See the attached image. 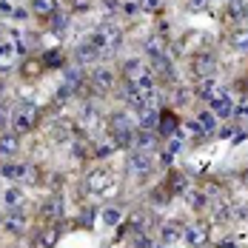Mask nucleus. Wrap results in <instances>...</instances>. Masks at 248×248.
Returning a JSON list of instances; mask_svg holds the SVG:
<instances>
[{
  "mask_svg": "<svg viewBox=\"0 0 248 248\" xmlns=\"http://www.w3.org/2000/svg\"><path fill=\"white\" fill-rule=\"evenodd\" d=\"M86 188L92 194H97V197H108L114 191V177H111L108 169H94V171L86 177Z\"/></svg>",
  "mask_w": 248,
  "mask_h": 248,
  "instance_id": "nucleus-1",
  "label": "nucleus"
},
{
  "mask_svg": "<svg viewBox=\"0 0 248 248\" xmlns=\"http://www.w3.org/2000/svg\"><path fill=\"white\" fill-rule=\"evenodd\" d=\"M37 120H40V108L34 106V103H23L17 111H15V128L17 131H31L34 125H37Z\"/></svg>",
  "mask_w": 248,
  "mask_h": 248,
  "instance_id": "nucleus-2",
  "label": "nucleus"
},
{
  "mask_svg": "<svg viewBox=\"0 0 248 248\" xmlns=\"http://www.w3.org/2000/svg\"><path fill=\"white\" fill-rule=\"evenodd\" d=\"M114 69H108V66H97V69H92V92H97V94H106V92H111L114 89Z\"/></svg>",
  "mask_w": 248,
  "mask_h": 248,
  "instance_id": "nucleus-3",
  "label": "nucleus"
},
{
  "mask_svg": "<svg viewBox=\"0 0 248 248\" xmlns=\"http://www.w3.org/2000/svg\"><path fill=\"white\" fill-rule=\"evenodd\" d=\"M208 106H211V111H214L217 117H231V114H234V100L228 97L225 89H217L214 97L208 100Z\"/></svg>",
  "mask_w": 248,
  "mask_h": 248,
  "instance_id": "nucleus-4",
  "label": "nucleus"
},
{
  "mask_svg": "<svg viewBox=\"0 0 248 248\" xmlns=\"http://www.w3.org/2000/svg\"><path fill=\"white\" fill-rule=\"evenodd\" d=\"M191 72H194V77H211L214 72H217V60H214V54H197L194 60H191Z\"/></svg>",
  "mask_w": 248,
  "mask_h": 248,
  "instance_id": "nucleus-5",
  "label": "nucleus"
},
{
  "mask_svg": "<svg viewBox=\"0 0 248 248\" xmlns=\"http://www.w3.org/2000/svg\"><path fill=\"white\" fill-rule=\"evenodd\" d=\"M183 240H188V246L191 248H205L208 246V228L205 225H188L186 231H183Z\"/></svg>",
  "mask_w": 248,
  "mask_h": 248,
  "instance_id": "nucleus-6",
  "label": "nucleus"
},
{
  "mask_svg": "<svg viewBox=\"0 0 248 248\" xmlns=\"http://www.w3.org/2000/svg\"><path fill=\"white\" fill-rule=\"evenodd\" d=\"M128 169L134 174H149L154 169V157H151L149 151L137 149V154H131V160H128Z\"/></svg>",
  "mask_w": 248,
  "mask_h": 248,
  "instance_id": "nucleus-7",
  "label": "nucleus"
},
{
  "mask_svg": "<svg viewBox=\"0 0 248 248\" xmlns=\"http://www.w3.org/2000/svg\"><path fill=\"white\" fill-rule=\"evenodd\" d=\"M228 20L248 23V0H228Z\"/></svg>",
  "mask_w": 248,
  "mask_h": 248,
  "instance_id": "nucleus-8",
  "label": "nucleus"
},
{
  "mask_svg": "<svg viewBox=\"0 0 248 248\" xmlns=\"http://www.w3.org/2000/svg\"><path fill=\"white\" fill-rule=\"evenodd\" d=\"M183 225L180 223H166L160 228V240H163V246H174V243H180L183 240Z\"/></svg>",
  "mask_w": 248,
  "mask_h": 248,
  "instance_id": "nucleus-9",
  "label": "nucleus"
},
{
  "mask_svg": "<svg viewBox=\"0 0 248 248\" xmlns=\"http://www.w3.org/2000/svg\"><path fill=\"white\" fill-rule=\"evenodd\" d=\"M20 151V137L17 134H0V157H15Z\"/></svg>",
  "mask_w": 248,
  "mask_h": 248,
  "instance_id": "nucleus-10",
  "label": "nucleus"
},
{
  "mask_svg": "<svg viewBox=\"0 0 248 248\" xmlns=\"http://www.w3.org/2000/svg\"><path fill=\"white\" fill-rule=\"evenodd\" d=\"M151 72L160 77V80H174V66H171V60H169L166 54L154 57V69H151Z\"/></svg>",
  "mask_w": 248,
  "mask_h": 248,
  "instance_id": "nucleus-11",
  "label": "nucleus"
},
{
  "mask_svg": "<svg viewBox=\"0 0 248 248\" xmlns=\"http://www.w3.org/2000/svg\"><path fill=\"white\" fill-rule=\"evenodd\" d=\"M228 40H231V46L237 51H248V26H237V29L228 34Z\"/></svg>",
  "mask_w": 248,
  "mask_h": 248,
  "instance_id": "nucleus-12",
  "label": "nucleus"
},
{
  "mask_svg": "<svg viewBox=\"0 0 248 248\" xmlns=\"http://www.w3.org/2000/svg\"><path fill=\"white\" fill-rule=\"evenodd\" d=\"M154 143H157V137H154L151 131H146V128L134 131V146H137L140 151H149V149H154Z\"/></svg>",
  "mask_w": 248,
  "mask_h": 248,
  "instance_id": "nucleus-13",
  "label": "nucleus"
},
{
  "mask_svg": "<svg viewBox=\"0 0 248 248\" xmlns=\"http://www.w3.org/2000/svg\"><path fill=\"white\" fill-rule=\"evenodd\" d=\"M217 89H220V86L214 83V77H202V80H200V86H197V97L200 100H211Z\"/></svg>",
  "mask_w": 248,
  "mask_h": 248,
  "instance_id": "nucleus-14",
  "label": "nucleus"
},
{
  "mask_svg": "<svg viewBox=\"0 0 248 248\" xmlns=\"http://www.w3.org/2000/svg\"><path fill=\"white\" fill-rule=\"evenodd\" d=\"M31 9H34L40 17H51L54 9H57V0H31Z\"/></svg>",
  "mask_w": 248,
  "mask_h": 248,
  "instance_id": "nucleus-15",
  "label": "nucleus"
},
{
  "mask_svg": "<svg viewBox=\"0 0 248 248\" xmlns=\"http://www.w3.org/2000/svg\"><path fill=\"white\" fill-rule=\"evenodd\" d=\"M0 174L6 177V180H23L26 174V163H9V166H3Z\"/></svg>",
  "mask_w": 248,
  "mask_h": 248,
  "instance_id": "nucleus-16",
  "label": "nucleus"
},
{
  "mask_svg": "<svg viewBox=\"0 0 248 248\" xmlns=\"http://www.w3.org/2000/svg\"><path fill=\"white\" fill-rule=\"evenodd\" d=\"M197 123L205 134H214V131H217V114H214V111H202L197 117Z\"/></svg>",
  "mask_w": 248,
  "mask_h": 248,
  "instance_id": "nucleus-17",
  "label": "nucleus"
},
{
  "mask_svg": "<svg viewBox=\"0 0 248 248\" xmlns=\"http://www.w3.org/2000/svg\"><path fill=\"white\" fill-rule=\"evenodd\" d=\"M3 202H6L9 208H15V205H20V202H23V188H17V186H12V188H6V191H3Z\"/></svg>",
  "mask_w": 248,
  "mask_h": 248,
  "instance_id": "nucleus-18",
  "label": "nucleus"
},
{
  "mask_svg": "<svg viewBox=\"0 0 248 248\" xmlns=\"http://www.w3.org/2000/svg\"><path fill=\"white\" fill-rule=\"evenodd\" d=\"M214 217H217L220 223H225V220H234V217H237V205H234V202H220V208L214 211Z\"/></svg>",
  "mask_w": 248,
  "mask_h": 248,
  "instance_id": "nucleus-19",
  "label": "nucleus"
},
{
  "mask_svg": "<svg viewBox=\"0 0 248 248\" xmlns=\"http://www.w3.org/2000/svg\"><path fill=\"white\" fill-rule=\"evenodd\" d=\"M66 86H69V89H75V92L83 86V72H80V66L66 69Z\"/></svg>",
  "mask_w": 248,
  "mask_h": 248,
  "instance_id": "nucleus-20",
  "label": "nucleus"
},
{
  "mask_svg": "<svg viewBox=\"0 0 248 248\" xmlns=\"http://www.w3.org/2000/svg\"><path fill=\"white\" fill-rule=\"evenodd\" d=\"M123 72H125V77H128V80H131V83H134V80H137V77L143 75V72H146V69H143V63H140V60H125Z\"/></svg>",
  "mask_w": 248,
  "mask_h": 248,
  "instance_id": "nucleus-21",
  "label": "nucleus"
},
{
  "mask_svg": "<svg viewBox=\"0 0 248 248\" xmlns=\"http://www.w3.org/2000/svg\"><path fill=\"white\" fill-rule=\"evenodd\" d=\"M146 51H149L151 57H160V54H166V40H163V37H151L149 43H146Z\"/></svg>",
  "mask_w": 248,
  "mask_h": 248,
  "instance_id": "nucleus-22",
  "label": "nucleus"
},
{
  "mask_svg": "<svg viewBox=\"0 0 248 248\" xmlns=\"http://www.w3.org/2000/svg\"><path fill=\"white\" fill-rule=\"evenodd\" d=\"M83 123L92 125V128L100 123V108L97 106H86V108H83Z\"/></svg>",
  "mask_w": 248,
  "mask_h": 248,
  "instance_id": "nucleus-23",
  "label": "nucleus"
},
{
  "mask_svg": "<svg viewBox=\"0 0 248 248\" xmlns=\"http://www.w3.org/2000/svg\"><path fill=\"white\" fill-rule=\"evenodd\" d=\"M171 191H174V194H183V191H188V177H183V174H174V177H171Z\"/></svg>",
  "mask_w": 248,
  "mask_h": 248,
  "instance_id": "nucleus-24",
  "label": "nucleus"
},
{
  "mask_svg": "<svg viewBox=\"0 0 248 248\" xmlns=\"http://www.w3.org/2000/svg\"><path fill=\"white\" fill-rule=\"evenodd\" d=\"M40 72H43V63L40 60H29L23 66V77H37Z\"/></svg>",
  "mask_w": 248,
  "mask_h": 248,
  "instance_id": "nucleus-25",
  "label": "nucleus"
},
{
  "mask_svg": "<svg viewBox=\"0 0 248 248\" xmlns=\"http://www.w3.org/2000/svg\"><path fill=\"white\" fill-rule=\"evenodd\" d=\"M208 205V197H205V191H197V194H191V208L194 211H202Z\"/></svg>",
  "mask_w": 248,
  "mask_h": 248,
  "instance_id": "nucleus-26",
  "label": "nucleus"
},
{
  "mask_svg": "<svg viewBox=\"0 0 248 248\" xmlns=\"http://www.w3.org/2000/svg\"><path fill=\"white\" fill-rule=\"evenodd\" d=\"M120 217H123V214H120V208H108V211L103 214L106 225H117V223H120Z\"/></svg>",
  "mask_w": 248,
  "mask_h": 248,
  "instance_id": "nucleus-27",
  "label": "nucleus"
},
{
  "mask_svg": "<svg viewBox=\"0 0 248 248\" xmlns=\"http://www.w3.org/2000/svg\"><path fill=\"white\" fill-rule=\"evenodd\" d=\"M6 228H9L12 234H20V231H23V217H9V220H6Z\"/></svg>",
  "mask_w": 248,
  "mask_h": 248,
  "instance_id": "nucleus-28",
  "label": "nucleus"
},
{
  "mask_svg": "<svg viewBox=\"0 0 248 248\" xmlns=\"http://www.w3.org/2000/svg\"><path fill=\"white\" fill-rule=\"evenodd\" d=\"M140 9H146V12H160V9H163V0H143Z\"/></svg>",
  "mask_w": 248,
  "mask_h": 248,
  "instance_id": "nucleus-29",
  "label": "nucleus"
},
{
  "mask_svg": "<svg viewBox=\"0 0 248 248\" xmlns=\"http://www.w3.org/2000/svg\"><path fill=\"white\" fill-rule=\"evenodd\" d=\"M51 29H54V31H63V29H66V17H63V15H51Z\"/></svg>",
  "mask_w": 248,
  "mask_h": 248,
  "instance_id": "nucleus-30",
  "label": "nucleus"
},
{
  "mask_svg": "<svg viewBox=\"0 0 248 248\" xmlns=\"http://www.w3.org/2000/svg\"><path fill=\"white\" fill-rule=\"evenodd\" d=\"M12 57V49H9V43H0V60H9Z\"/></svg>",
  "mask_w": 248,
  "mask_h": 248,
  "instance_id": "nucleus-31",
  "label": "nucleus"
},
{
  "mask_svg": "<svg viewBox=\"0 0 248 248\" xmlns=\"http://www.w3.org/2000/svg\"><path fill=\"white\" fill-rule=\"evenodd\" d=\"M237 217H240V220H248V202L246 205H237Z\"/></svg>",
  "mask_w": 248,
  "mask_h": 248,
  "instance_id": "nucleus-32",
  "label": "nucleus"
},
{
  "mask_svg": "<svg viewBox=\"0 0 248 248\" xmlns=\"http://www.w3.org/2000/svg\"><path fill=\"white\" fill-rule=\"evenodd\" d=\"M188 100V94H186V89H180V94H177V103H186Z\"/></svg>",
  "mask_w": 248,
  "mask_h": 248,
  "instance_id": "nucleus-33",
  "label": "nucleus"
},
{
  "mask_svg": "<svg viewBox=\"0 0 248 248\" xmlns=\"http://www.w3.org/2000/svg\"><path fill=\"white\" fill-rule=\"evenodd\" d=\"M220 248H240L237 243H220Z\"/></svg>",
  "mask_w": 248,
  "mask_h": 248,
  "instance_id": "nucleus-34",
  "label": "nucleus"
},
{
  "mask_svg": "<svg viewBox=\"0 0 248 248\" xmlns=\"http://www.w3.org/2000/svg\"><path fill=\"white\" fill-rule=\"evenodd\" d=\"M243 183H246V188H248V171H246V174H243Z\"/></svg>",
  "mask_w": 248,
  "mask_h": 248,
  "instance_id": "nucleus-35",
  "label": "nucleus"
},
{
  "mask_svg": "<svg viewBox=\"0 0 248 248\" xmlns=\"http://www.w3.org/2000/svg\"><path fill=\"white\" fill-rule=\"evenodd\" d=\"M246 114H248V106H246Z\"/></svg>",
  "mask_w": 248,
  "mask_h": 248,
  "instance_id": "nucleus-36",
  "label": "nucleus"
},
{
  "mask_svg": "<svg viewBox=\"0 0 248 248\" xmlns=\"http://www.w3.org/2000/svg\"><path fill=\"white\" fill-rule=\"evenodd\" d=\"M246 86H248V77H246Z\"/></svg>",
  "mask_w": 248,
  "mask_h": 248,
  "instance_id": "nucleus-37",
  "label": "nucleus"
}]
</instances>
